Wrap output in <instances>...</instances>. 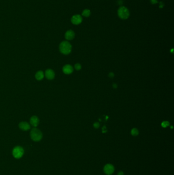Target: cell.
<instances>
[{
	"label": "cell",
	"instance_id": "cell-6",
	"mask_svg": "<svg viewBox=\"0 0 174 175\" xmlns=\"http://www.w3.org/2000/svg\"><path fill=\"white\" fill-rule=\"evenodd\" d=\"M82 17L81 16L79 15V14H76V15H74L72 16L71 22L73 24L77 25L82 23Z\"/></svg>",
	"mask_w": 174,
	"mask_h": 175
},
{
	"label": "cell",
	"instance_id": "cell-11",
	"mask_svg": "<svg viewBox=\"0 0 174 175\" xmlns=\"http://www.w3.org/2000/svg\"><path fill=\"white\" fill-rule=\"evenodd\" d=\"M19 127L23 131H28L30 129V126L28 122L22 121L19 123Z\"/></svg>",
	"mask_w": 174,
	"mask_h": 175
},
{
	"label": "cell",
	"instance_id": "cell-4",
	"mask_svg": "<svg viewBox=\"0 0 174 175\" xmlns=\"http://www.w3.org/2000/svg\"><path fill=\"white\" fill-rule=\"evenodd\" d=\"M24 154V150L22 147L17 146L14 148L12 151L13 157L16 159H20L22 157Z\"/></svg>",
	"mask_w": 174,
	"mask_h": 175
},
{
	"label": "cell",
	"instance_id": "cell-14",
	"mask_svg": "<svg viewBox=\"0 0 174 175\" xmlns=\"http://www.w3.org/2000/svg\"><path fill=\"white\" fill-rule=\"evenodd\" d=\"M131 135L133 136H136L138 135L139 132L138 130H137L136 128H133L132 129L131 132Z\"/></svg>",
	"mask_w": 174,
	"mask_h": 175
},
{
	"label": "cell",
	"instance_id": "cell-17",
	"mask_svg": "<svg viewBox=\"0 0 174 175\" xmlns=\"http://www.w3.org/2000/svg\"><path fill=\"white\" fill-rule=\"evenodd\" d=\"M93 126L96 129L99 128V127H100V124H99V123L97 122H96L95 123H94V124H93Z\"/></svg>",
	"mask_w": 174,
	"mask_h": 175
},
{
	"label": "cell",
	"instance_id": "cell-13",
	"mask_svg": "<svg viewBox=\"0 0 174 175\" xmlns=\"http://www.w3.org/2000/svg\"><path fill=\"white\" fill-rule=\"evenodd\" d=\"M90 15V11L88 9H85L83 10L82 12V16H84V17H89Z\"/></svg>",
	"mask_w": 174,
	"mask_h": 175
},
{
	"label": "cell",
	"instance_id": "cell-19",
	"mask_svg": "<svg viewBox=\"0 0 174 175\" xmlns=\"http://www.w3.org/2000/svg\"><path fill=\"white\" fill-rule=\"evenodd\" d=\"M151 2L152 4H155L156 3H157L158 2L157 0H151Z\"/></svg>",
	"mask_w": 174,
	"mask_h": 175
},
{
	"label": "cell",
	"instance_id": "cell-7",
	"mask_svg": "<svg viewBox=\"0 0 174 175\" xmlns=\"http://www.w3.org/2000/svg\"><path fill=\"white\" fill-rule=\"evenodd\" d=\"M46 77L49 80H52L55 77V72L52 69H47L45 72Z\"/></svg>",
	"mask_w": 174,
	"mask_h": 175
},
{
	"label": "cell",
	"instance_id": "cell-18",
	"mask_svg": "<svg viewBox=\"0 0 174 175\" xmlns=\"http://www.w3.org/2000/svg\"><path fill=\"white\" fill-rule=\"evenodd\" d=\"M108 76L111 78H113L114 77V74L113 72H110V73H109V74H108Z\"/></svg>",
	"mask_w": 174,
	"mask_h": 175
},
{
	"label": "cell",
	"instance_id": "cell-12",
	"mask_svg": "<svg viewBox=\"0 0 174 175\" xmlns=\"http://www.w3.org/2000/svg\"><path fill=\"white\" fill-rule=\"evenodd\" d=\"M44 73L43 71H39L35 74V78L38 81H41L44 77Z\"/></svg>",
	"mask_w": 174,
	"mask_h": 175
},
{
	"label": "cell",
	"instance_id": "cell-21",
	"mask_svg": "<svg viewBox=\"0 0 174 175\" xmlns=\"http://www.w3.org/2000/svg\"><path fill=\"white\" fill-rule=\"evenodd\" d=\"M118 175H124V173H123V172H121H121H119L118 173Z\"/></svg>",
	"mask_w": 174,
	"mask_h": 175
},
{
	"label": "cell",
	"instance_id": "cell-2",
	"mask_svg": "<svg viewBox=\"0 0 174 175\" xmlns=\"http://www.w3.org/2000/svg\"><path fill=\"white\" fill-rule=\"evenodd\" d=\"M31 139L34 141H39L42 138V134L39 129L37 128L32 129L30 132Z\"/></svg>",
	"mask_w": 174,
	"mask_h": 175
},
{
	"label": "cell",
	"instance_id": "cell-8",
	"mask_svg": "<svg viewBox=\"0 0 174 175\" xmlns=\"http://www.w3.org/2000/svg\"><path fill=\"white\" fill-rule=\"evenodd\" d=\"M62 71L66 74H70L73 72V68L70 65H66L63 66Z\"/></svg>",
	"mask_w": 174,
	"mask_h": 175
},
{
	"label": "cell",
	"instance_id": "cell-3",
	"mask_svg": "<svg viewBox=\"0 0 174 175\" xmlns=\"http://www.w3.org/2000/svg\"><path fill=\"white\" fill-rule=\"evenodd\" d=\"M118 14L121 19L126 20L129 17L130 12L127 8H126L124 6H122L119 7L118 9Z\"/></svg>",
	"mask_w": 174,
	"mask_h": 175
},
{
	"label": "cell",
	"instance_id": "cell-1",
	"mask_svg": "<svg viewBox=\"0 0 174 175\" xmlns=\"http://www.w3.org/2000/svg\"><path fill=\"white\" fill-rule=\"evenodd\" d=\"M59 50L61 53L64 55H67L71 52L72 45L67 41H63L60 43L59 45Z\"/></svg>",
	"mask_w": 174,
	"mask_h": 175
},
{
	"label": "cell",
	"instance_id": "cell-9",
	"mask_svg": "<svg viewBox=\"0 0 174 175\" xmlns=\"http://www.w3.org/2000/svg\"><path fill=\"white\" fill-rule=\"evenodd\" d=\"M30 122L31 126L34 127H36L39 123V119L36 116H32L30 120Z\"/></svg>",
	"mask_w": 174,
	"mask_h": 175
},
{
	"label": "cell",
	"instance_id": "cell-10",
	"mask_svg": "<svg viewBox=\"0 0 174 175\" xmlns=\"http://www.w3.org/2000/svg\"><path fill=\"white\" fill-rule=\"evenodd\" d=\"M75 34L74 32L72 30L67 31L66 34H65V38H66L67 40H68V41H71V40L75 38Z\"/></svg>",
	"mask_w": 174,
	"mask_h": 175
},
{
	"label": "cell",
	"instance_id": "cell-15",
	"mask_svg": "<svg viewBox=\"0 0 174 175\" xmlns=\"http://www.w3.org/2000/svg\"><path fill=\"white\" fill-rule=\"evenodd\" d=\"M169 126V121H163L161 123V126L163 127H166Z\"/></svg>",
	"mask_w": 174,
	"mask_h": 175
},
{
	"label": "cell",
	"instance_id": "cell-16",
	"mask_svg": "<svg viewBox=\"0 0 174 175\" xmlns=\"http://www.w3.org/2000/svg\"><path fill=\"white\" fill-rule=\"evenodd\" d=\"M75 68L76 70H80L81 69V65L79 63L76 64L75 65Z\"/></svg>",
	"mask_w": 174,
	"mask_h": 175
},
{
	"label": "cell",
	"instance_id": "cell-5",
	"mask_svg": "<svg viewBox=\"0 0 174 175\" xmlns=\"http://www.w3.org/2000/svg\"><path fill=\"white\" fill-rule=\"evenodd\" d=\"M114 171V166L110 164H108L104 166V173L107 175H110L113 173Z\"/></svg>",
	"mask_w": 174,
	"mask_h": 175
},
{
	"label": "cell",
	"instance_id": "cell-20",
	"mask_svg": "<svg viewBox=\"0 0 174 175\" xmlns=\"http://www.w3.org/2000/svg\"><path fill=\"white\" fill-rule=\"evenodd\" d=\"M112 87H113V88H114V89H117V88H118V85L117 84H116V83H113V85H112Z\"/></svg>",
	"mask_w": 174,
	"mask_h": 175
}]
</instances>
